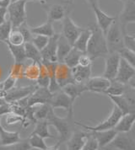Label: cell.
<instances>
[{
    "label": "cell",
    "mask_w": 135,
    "mask_h": 150,
    "mask_svg": "<svg viewBox=\"0 0 135 150\" xmlns=\"http://www.w3.org/2000/svg\"><path fill=\"white\" fill-rule=\"evenodd\" d=\"M91 74L92 66L82 67L80 65H77L76 67L72 68V75L74 82L77 83H85L91 77Z\"/></svg>",
    "instance_id": "obj_23"
},
{
    "label": "cell",
    "mask_w": 135,
    "mask_h": 150,
    "mask_svg": "<svg viewBox=\"0 0 135 150\" xmlns=\"http://www.w3.org/2000/svg\"><path fill=\"white\" fill-rule=\"evenodd\" d=\"M27 0H18L12 2L8 7V14L9 21L11 22L12 28L17 29L26 21V7Z\"/></svg>",
    "instance_id": "obj_4"
},
{
    "label": "cell",
    "mask_w": 135,
    "mask_h": 150,
    "mask_svg": "<svg viewBox=\"0 0 135 150\" xmlns=\"http://www.w3.org/2000/svg\"><path fill=\"white\" fill-rule=\"evenodd\" d=\"M60 1H64V0H60Z\"/></svg>",
    "instance_id": "obj_62"
},
{
    "label": "cell",
    "mask_w": 135,
    "mask_h": 150,
    "mask_svg": "<svg viewBox=\"0 0 135 150\" xmlns=\"http://www.w3.org/2000/svg\"><path fill=\"white\" fill-rule=\"evenodd\" d=\"M15 1H18V0H11V3L12 2H15Z\"/></svg>",
    "instance_id": "obj_60"
},
{
    "label": "cell",
    "mask_w": 135,
    "mask_h": 150,
    "mask_svg": "<svg viewBox=\"0 0 135 150\" xmlns=\"http://www.w3.org/2000/svg\"><path fill=\"white\" fill-rule=\"evenodd\" d=\"M68 5H70L68 2L63 4H45V9L47 14V21L53 23L55 21H63L65 16L68 15Z\"/></svg>",
    "instance_id": "obj_8"
},
{
    "label": "cell",
    "mask_w": 135,
    "mask_h": 150,
    "mask_svg": "<svg viewBox=\"0 0 135 150\" xmlns=\"http://www.w3.org/2000/svg\"><path fill=\"white\" fill-rule=\"evenodd\" d=\"M121 57L118 53H109L105 57V69L102 76L110 81L114 80L119 68Z\"/></svg>",
    "instance_id": "obj_9"
},
{
    "label": "cell",
    "mask_w": 135,
    "mask_h": 150,
    "mask_svg": "<svg viewBox=\"0 0 135 150\" xmlns=\"http://www.w3.org/2000/svg\"><path fill=\"white\" fill-rule=\"evenodd\" d=\"M39 66H40V74L38 76V79L36 81V85L39 88L48 89V86L50 83V77H49L48 71L42 62L39 64Z\"/></svg>",
    "instance_id": "obj_34"
},
{
    "label": "cell",
    "mask_w": 135,
    "mask_h": 150,
    "mask_svg": "<svg viewBox=\"0 0 135 150\" xmlns=\"http://www.w3.org/2000/svg\"><path fill=\"white\" fill-rule=\"evenodd\" d=\"M122 96L125 98V100L127 103L128 114V113L135 114V89H132L128 86V89Z\"/></svg>",
    "instance_id": "obj_37"
},
{
    "label": "cell",
    "mask_w": 135,
    "mask_h": 150,
    "mask_svg": "<svg viewBox=\"0 0 135 150\" xmlns=\"http://www.w3.org/2000/svg\"><path fill=\"white\" fill-rule=\"evenodd\" d=\"M48 127H49V124H48L46 119L38 120L36 123L35 128H34L33 132H31V134L38 135L44 139H46V138H55V137L50 133Z\"/></svg>",
    "instance_id": "obj_28"
},
{
    "label": "cell",
    "mask_w": 135,
    "mask_h": 150,
    "mask_svg": "<svg viewBox=\"0 0 135 150\" xmlns=\"http://www.w3.org/2000/svg\"><path fill=\"white\" fill-rule=\"evenodd\" d=\"M85 28L80 27L74 23L73 20L69 17V15L65 16V18L62 21V33L61 35L65 37L70 45H74L75 41L84 30Z\"/></svg>",
    "instance_id": "obj_6"
},
{
    "label": "cell",
    "mask_w": 135,
    "mask_h": 150,
    "mask_svg": "<svg viewBox=\"0 0 135 150\" xmlns=\"http://www.w3.org/2000/svg\"><path fill=\"white\" fill-rule=\"evenodd\" d=\"M60 146L61 143H59V142H58L56 144H54L53 146L48 147L46 150H59V147H60Z\"/></svg>",
    "instance_id": "obj_53"
},
{
    "label": "cell",
    "mask_w": 135,
    "mask_h": 150,
    "mask_svg": "<svg viewBox=\"0 0 135 150\" xmlns=\"http://www.w3.org/2000/svg\"><path fill=\"white\" fill-rule=\"evenodd\" d=\"M128 89V84H123L120 82H117L116 80H112L109 88L107 89L104 95L106 96H122Z\"/></svg>",
    "instance_id": "obj_31"
},
{
    "label": "cell",
    "mask_w": 135,
    "mask_h": 150,
    "mask_svg": "<svg viewBox=\"0 0 135 150\" xmlns=\"http://www.w3.org/2000/svg\"><path fill=\"white\" fill-rule=\"evenodd\" d=\"M48 41H49V37H47V36L41 35H33L31 42L41 52L47 46Z\"/></svg>",
    "instance_id": "obj_42"
},
{
    "label": "cell",
    "mask_w": 135,
    "mask_h": 150,
    "mask_svg": "<svg viewBox=\"0 0 135 150\" xmlns=\"http://www.w3.org/2000/svg\"><path fill=\"white\" fill-rule=\"evenodd\" d=\"M92 59L88 56L86 53L83 54L80 57L79 60V65H80L82 67H89V66H92Z\"/></svg>",
    "instance_id": "obj_49"
},
{
    "label": "cell",
    "mask_w": 135,
    "mask_h": 150,
    "mask_svg": "<svg viewBox=\"0 0 135 150\" xmlns=\"http://www.w3.org/2000/svg\"><path fill=\"white\" fill-rule=\"evenodd\" d=\"M27 1H39L41 4H47L50 0H27Z\"/></svg>",
    "instance_id": "obj_58"
},
{
    "label": "cell",
    "mask_w": 135,
    "mask_h": 150,
    "mask_svg": "<svg viewBox=\"0 0 135 150\" xmlns=\"http://www.w3.org/2000/svg\"><path fill=\"white\" fill-rule=\"evenodd\" d=\"M6 118H5V122L8 125H13V124H16L18 122H25V119L23 116H20L14 112H10L9 114L5 115Z\"/></svg>",
    "instance_id": "obj_47"
},
{
    "label": "cell",
    "mask_w": 135,
    "mask_h": 150,
    "mask_svg": "<svg viewBox=\"0 0 135 150\" xmlns=\"http://www.w3.org/2000/svg\"><path fill=\"white\" fill-rule=\"evenodd\" d=\"M85 1L91 8L95 6H99V0H85Z\"/></svg>",
    "instance_id": "obj_52"
},
{
    "label": "cell",
    "mask_w": 135,
    "mask_h": 150,
    "mask_svg": "<svg viewBox=\"0 0 135 150\" xmlns=\"http://www.w3.org/2000/svg\"><path fill=\"white\" fill-rule=\"evenodd\" d=\"M5 94H6V92L4 91V83L3 82H0V97L4 98Z\"/></svg>",
    "instance_id": "obj_55"
},
{
    "label": "cell",
    "mask_w": 135,
    "mask_h": 150,
    "mask_svg": "<svg viewBox=\"0 0 135 150\" xmlns=\"http://www.w3.org/2000/svg\"><path fill=\"white\" fill-rule=\"evenodd\" d=\"M51 105L49 104H43L38 105L35 106L34 110V118L36 121L38 120H44L47 116V114L50 110Z\"/></svg>",
    "instance_id": "obj_38"
},
{
    "label": "cell",
    "mask_w": 135,
    "mask_h": 150,
    "mask_svg": "<svg viewBox=\"0 0 135 150\" xmlns=\"http://www.w3.org/2000/svg\"><path fill=\"white\" fill-rule=\"evenodd\" d=\"M88 136H89V132L81 131V130H77V131L74 130L72 136L70 137L69 139L66 142L68 150L82 149L87 140Z\"/></svg>",
    "instance_id": "obj_19"
},
{
    "label": "cell",
    "mask_w": 135,
    "mask_h": 150,
    "mask_svg": "<svg viewBox=\"0 0 135 150\" xmlns=\"http://www.w3.org/2000/svg\"><path fill=\"white\" fill-rule=\"evenodd\" d=\"M13 28L9 20L5 21L3 24L0 25V41L7 42L9 40V36L11 33Z\"/></svg>",
    "instance_id": "obj_39"
},
{
    "label": "cell",
    "mask_w": 135,
    "mask_h": 150,
    "mask_svg": "<svg viewBox=\"0 0 135 150\" xmlns=\"http://www.w3.org/2000/svg\"><path fill=\"white\" fill-rule=\"evenodd\" d=\"M46 120L49 126H53L58 131V133L59 134L58 142H59L61 144L66 143L74 132V127L75 124L74 121V114L68 113L66 117L62 118L56 115L54 108L51 106Z\"/></svg>",
    "instance_id": "obj_1"
},
{
    "label": "cell",
    "mask_w": 135,
    "mask_h": 150,
    "mask_svg": "<svg viewBox=\"0 0 135 150\" xmlns=\"http://www.w3.org/2000/svg\"><path fill=\"white\" fill-rule=\"evenodd\" d=\"M85 84L87 89V91L104 95L107 89L109 88L111 81L107 79L104 78L103 76H95V77H90Z\"/></svg>",
    "instance_id": "obj_12"
},
{
    "label": "cell",
    "mask_w": 135,
    "mask_h": 150,
    "mask_svg": "<svg viewBox=\"0 0 135 150\" xmlns=\"http://www.w3.org/2000/svg\"><path fill=\"white\" fill-rule=\"evenodd\" d=\"M128 85L130 88L135 89V74L134 75L133 78L129 80V82L128 83Z\"/></svg>",
    "instance_id": "obj_54"
},
{
    "label": "cell",
    "mask_w": 135,
    "mask_h": 150,
    "mask_svg": "<svg viewBox=\"0 0 135 150\" xmlns=\"http://www.w3.org/2000/svg\"><path fill=\"white\" fill-rule=\"evenodd\" d=\"M89 28L91 35L88 42L86 54L92 60L99 57L105 58L109 54L105 35L96 24L90 25Z\"/></svg>",
    "instance_id": "obj_2"
},
{
    "label": "cell",
    "mask_w": 135,
    "mask_h": 150,
    "mask_svg": "<svg viewBox=\"0 0 135 150\" xmlns=\"http://www.w3.org/2000/svg\"><path fill=\"white\" fill-rule=\"evenodd\" d=\"M134 36H135V34H134Z\"/></svg>",
    "instance_id": "obj_63"
},
{
    "label": "cell",
    "mask_w": 135,
    "mask_h": 150,
    "mask_svg": "<svg viewBox=\"0 0 135 150\" xmlns=\"http://www.w3.org/2000/svg\"><path fill=\"white\" fill-rule=\"evenodd\" d=\"M39 64L32 62L31 64H29V65H27L26 67H25L24 78H26V79L31 80V81H35L36 82V79H38L39 74H40V66H39Z\"/></svg>",
    "instance_id": "obj_33"
},
{
    "label": "cell",
    "mask_w": 135,
    "mask_h": 150,
    "mask_svg": "<svg viewBox=\"0 0 135 150\" xmlns=\"http://www.w3.org/2000/svg\"><path fill=\"white\" fill-rule=\"evenodd\" d=\"M7 42H9V44L14 45V46H21V45H24L25 40H24L23 35L17 29H13L9 36V40Z\"/></svg>",
    "instance_id": "obj_40"
},
{
    "label": "cell",
    "mask_w": 135,
    "mask_h": 150,
    "mask_svg": "<svg viewBox=\"0 0 135 150\" xmlns=\"http://www.w3.org/2000/svg\"><path fill=\"white\" fill-rule=\"evenodd\" d=\"M109 145L113 149L135 150V140L128 133H117Z\"/></svg>",
    "instance_id": "obj_16"
},
{
    "label": "cell",
    "mask_w": 135,
    "mask_h": 150,
    "mask_svg": "<svg viewBox=\"0 0 135 150\" xmlns=\"http://www.w3.org/2000/svg\"><path fill=\"white\" fill-rule=\"evenodd\" d=\"M52 97L53 94L47 88L37 87L33 93L28 97V107L43 104H49Z\"/></svg>",
    "instance_id": "obj_13"
},
{
    "label": "cell",
    "mask_w": 135,
    "mask_h": 150,
    "mask_svg": "<svg viewBox=\"0 0 135 150\" xmlns=\"http://www.w3.org/2000/svg\"><path fill=\"white\" fill-rule=\"evenodd\" d=\"M55 77L57 83L62 88L68 83H75L72 75V69L68 68L67 65L63 62H58L55 72Z\"/></svg>",
    "instance_id": "obj_15"
},
{
    "label": "cell",
    "mask_w": 135,
    "mask_h": 150,
    "mask_svg": "<svg viewBox=\"0 0 135 150\" xmlns=\"http://www.w3.org/2000/svg\"><path fill=\"white\" fill-rule=\"evenodd\" d=\"M32 149L28 138L25 140H20L17 143L9 144V145H0V150H31Z\"/></svg>",
    "instance_id": "obj_36"
},
{
    "label": "cell",
    "mask_w": 135,
    "mask_h": 150,
    "mask_svg": "<svg viewBox=\"0 0 135 150\" xmlns=\"http://www.w3.org/2000/svg\"><path fill=\"white\" fill-rule=\"evenodd\" d=\"M91 133L98 142L99 148H104L112 143L118 132L115 129H110L106 131H95L91 132Z\"/></svg>",
    "instance_id": "obj_20"
},
{
    "label": "cell",
    "mask_w": 135,
    "mask_h": 150,
    "mask_svg": "<svg viewBox=\"0 0 135 150\" xmlns=\"http://www.w3.org/2000/svg\"><path fill=\"white\" fill-rule=\"evenodd\" d=\"M73 48V46L65 39L63 35L60 34L58 41V51H57V57L58 62H63L64 58L68 54V52Z\"/></svg>",
    "instance_id": "obj_25"
},
{
    "label": "cell",
    "mask_w": 135,
    "mask_h": 150,
    "mask_svg": "<svg viewBox=\"0 0 135 150\" xmlns=\"http://www.w3.org/2000/svg\"><path fill=\"white\" fill-rule=\"evenodd\" d=\"M85 53L80 52L79 50L75 49L73 47L71 49V51L68 52V54L66 56V57L63 60V63H65L68 68L71 69L74 67H76L77 65H79V60L81 56Z\"/></svg>",
    "instance_id": "obj_32"
},
{
    "label": "cell",
    "mask_w": 135,
    "mask_h": 150,
    "mask_svg": "<svg viewBox=\"0 0 135 150\" xmlns=\"http://www.w3.org/2000/svg\"><path fill=\"white\" fill-rule=\"evenodd\" d=\"M7 14H8V8L0 7V25L6 21L5 17H6Z\"/></svg>",
    "instance_id": "obj_50"
},
{
    "label": "cell",
    "mask_w": 135,
    "mask_h": 150,
    "mask_svg": "<svg viewBox=\"0 0 135 150\" xmlns=\"http://www.w3.org/2000/svg\"><path fill=\"white\" fill-rule=\"evenodd\" d=\"M135 74V68H133L128 62H126L123 58L120 59L119 68L117 70V74L114 80L120 82L123 84H128L129 80Z\"/></svg>",
    "instance_id": "obj_17"
},
{
    "label": "cell",
    "mask_w": 135,
    "mask_h": 150,
    "mask_svg": "<svg viewBox=\"0 0 135 150\" xmlns=\"http://www.w3.org/2000/svg\"><path fill=\"white\" fill-rule=\"evenodd\" d=\"M31 33L33 35H45L47 37H52L54 35L56 34L55 30H54L53 23L47 21L46 23L40 25L38 26H35V27H31Z\"/></svg>",
    "instance_id": "obj_30"
},
{
    "label": "cell",
    "mask_w": 135,
    "mask_h": 150,
    "mask_svg": "<svg viewBox=\"0 0 135 150\" xmlns=\"http://www.w3.org/2000/svg\"><path fill=\"white\" fill-rule=\"evenodd\" d=\"M105 36L109 53H118L122 49L125 47L123 42V32L119 25L117 16H116L114 22L110 26Z\"/></svg>",
    "instance_id": "obj_3"
},
{
    "label": "cell",
    "mask_w": 135,
    "mask_h": 150,
    "mask_svg": "<svg viewBox=\"0 0 135 150\" xmlns=\"http://www.w3.org/2000/svg\"><path fill=\"white\" fill-rule=\"evenodd\" d=\"M68 4L71 5V4H73V3H74V0H68Z\"/></svg>",
    "instance_id": "obj_59"
},
{
    "label": "cell",
    "mask_w": 135,
    "mask_h": 150,
    "mask_svg": "<svg viewBox=\"0 0 135 150\" xmlns=\"http://www.w3.org/2000/svg\"><path fill=\"white\" fill-rule=\"evenodd\" d=\"M62 90L69 96L71 99L72 102H75V100L80 97V96L87 91V89L85 87V83H72L65 85L63 88H62Z\"/></svg>",
    "instance_id": "obj_22"
},
{
    "label": "cell",
    "mask_w": 135,
    "mask_h": 150,
    "mask_svg": "<svg viewBox=\"0 0 135 150\" xmlns=\"http://www.w3.org/2000/svg\"><path fill=\"white\" fill-rule=\"evenodd\" d=\"M1 118L2 116H0V145H9L19 142L20 133L18 132H9L5 130L1 124Z\"/></svg>",
    "instance_id": "obj_24"
},
{
    "label": "cell",
    "mask_w": 135,
    "mask_h": 150,
    "mask_svg": "<svg viewBox=\"0 0 135 150\" xmlns=\"http://www.w3.org/2000/svg\"><path fill=\"white\" fill-rule=\"evenodd\" d=\"M37 86L29 85V86H22V87H14L13 89L7 91L4 99L8 103H13L18 101L20 100L27 98L31 96Z\"/></svg>",
    "instance_id": "obj_10"
},
{
    "label": "cell",
    "mask_w": 135,
    "mask_h": 150,
    "mask_svg": "<svg viewBox=\"0 0 135 150\" xmlns=\"http://www.w3.org/2000/svg\"><path fill=\"white\" fill-rule=\"evenodd\" d=\"M49 105L54 109L63 108L66 110L68 113L74 114V103L72 102L69 96L66 95L62 89L55 94H53V97L50 100Z\"/></svg>",
    "instance_id": "obj_11"
},
{
    "label": "cell",
    "mask_w": 135,
    "mask_h": 150,
    "mask_svg": "<svg viewBox=\"0 0 135 150\" xmlns=\"http://www.w3.org/2000/svg\"><path fill=\"white\" fill-rule=\"evenodd\" d=\"M7 47L9 48L10 53L13 57L15 63H24L26 61V52H25V47L24 45L21 46H14L9 44V42L5 43Z\"/></svg>",
    "instance_id": "obj_27"
},
{
    "label": "cell",
    "mask_w": 135,
    "mask_h": 150,
    "mask_svg": "<svg viewBox=\"0 0 135 150\" xmlns=\"http://www.w3.org/2000/svg\"><path fill=\"white\" fill-rule=\"evenodd\" d=\"M6 103L8 102L5 100V99H4V97H0V107H1V106H3L4 105H5Z\"/></svg>",
    "instance_id": "obj_56"
},
{
    "label": "cell",
    "mask_w": 135,
    "mask_h": 150,
    "mask_svg": "<svg viewBox=\"0 0 135 150\" xmlns=\"http://www.w3.org/2000/svg\"><path fill=\"white\" fill-rule=\"evenodd\" d=\"M91 8L93 9L96 18V25L102 30L104 35H106L112 24L114 22L116 17L110 16L107 14H106L104 11L101 10L99 6H95Z\"/></svg>",
    "instance_id": "obj_18"
},
{
    "label": "cell",
    "mask_w": 135,
    "mask_h": 150,
    "mask_svg": "<svg viewBox=\"0 0 135 150\" xmlns=\"http://www.w3.org/2000/svg\"><path fill=\"white\" fill-rule=\"evenodd\" d=\"M123 114L120 110L118 109L116 105H114L113 109L112 110L111 114L109 115L107 118L104 121H102L101 122L97 124L95 127H90L86 126L84 124H81L80 122H74V124L77 126H80L81 127H83L84 129L90 131V132H95V131H106V130L114 129V127L117 126V122H119L120 118L122 117Z\"/></svg>",
    "instance_id": "obj_5"
},
{
    "label": "cell",
    "mask_w": 135,
    "mask_h": 150,
    "mask_svg": "<svg viewBox=\"0 0 135 150\" xmlns=\"http://www.w3.org/2000/svg\"><path fill=\"white\" fill-rule=\"evenodd\" d=\"M59 35L60 34L56 33L53 36L50 37L47 46L41 51L42 61L58 62L57 51H58V41Z\"/></svg>",
    "instance_id": "obj_14"
},
{
    "label": "cell",
    "mask_w": 135,
    "mask_h": 150,
    "mask_svg": "<svg viewBox=\"0 0 135 150\" xmlns=\"http://www.w3.org/2000/svg\"><path fill=\"white\" fill-rule=\"evenodd\" d=\"M10 4H11V0H0V7L1 8H8Z\"/></svg>",
    "instance_id": "obj_51"
},
{
    "label": "cell",
    "mask_w": 135,
    "mask_h": 150,
    "mask_svg": "<svg viewBox=\"0 0 135 150\" xmlns=\"http://www.w3.org/2000/svg\"><path fill=\"white\" fill-rule=\"evenodd\" d=\"M118 54L120 55L122 58H123L126 62H128V63L135 68V53L133 52L132 51L128 50L127 48H123L118 52Z\"/></svg>",
    "instance_id": "obj_43"
},
{
    "label": "cell",
    "mask_w": 135,
    "mask_h": 150,
    "mask_svg": "<svg viewBox=\"0 0 135 150\" xmlns=\"http://www.w3.org/2000/svg\"><path fill=\"white\" fill-rule=\"evenodd\" d=\"M98 150H114L110 145H108L107 147H104V148H99Z\"/></svg>",
    "instance_id": "obj_57"
},
{
    "label": "cell",
    "mask_w": 135,
    "mask_h": 150,
    "mask_svg": "<svg viewBox=\"0 0 135 150\" xmlns=\"http://www.w3.org/2000/svg\"><path fill=\"white\" fill-rule=\"evenodd\" d=\"M24 47H25V52H26V56L27 59H30L33 62H36L38 64L41 63L42 58H41V52L31 42H25Z\"/></svg>",
    "instance_id": "obj_29"
},
{
    "label": "cell",
    "mask_w": 135,
    "mask_h": 150,
    "mask_svg": "<svg viewBox=\"0 0 135 150\" xmlns=\"http://www.w3.org/2000/svg\"><path fill=\"white\" fill-rule=\"evenodd\" d=\"M17 30H18L20 33H21V35H23L24 40H25V42H31V41L33 34L31 33V27L28 25L26 21L24 22L22 25H20V26L17 28Z\"/></svg>",
    "instance_id": "obj_44"
},
{
    "label": "cell",
    "mask_w": 135,
    "mask_h": 150,
    "mask_svg": "<svg viewBox=\"0 0 135 150\" xmlns=\"http://www.w3.org/2000/svg\"><path fill=\"white\" fill-rule=\"evenodd\" d=\"M135 123V114L134 113H128L122 115L120 118L119 122H117L114 129L118 133H128L131 132Z\"/></svg>",
    "instance_id": "obj_21"
},
{
    "label": "cell",
    "mask_w": 135,
    "mask_h": 150,
    "mask_svg": "<svg viewBox=\"0 0 135 150\" xmlns=\"http://www.w3.org/2000/svg\"><path fill=\"white\" fill-rule=\"evenodd\" d=\"M28 142L30 143L31 149H36L40 150H46L48 148L45 139L41 137L36 135V134H30L28 137Z\"/></svg>",
    "instance_id": "obj_35"
},
{
    "label": "cell",
    "mask_w": 135,
    "mask_h": 150,
    "mask_svg": "<svg viewBox=\"0 0 135 150\" xmlns=\"http://www.w3.org/2000/svg\"><path fill=\"white\" fill-rule=\"evenodd\" d=\"M24 70H25L24 63H15L14 62L9 70V75L18 80V79L24 78Z\"/></svg>",
    "instance_id": "obj_41"
},
{
    "label": "cell",
    "mask_w": 135,
    "mask_h": 150,
    "mask_svg": "<svg viewBox=\"0 0 135 150\" xmlns=\"http://www.w3.org/2000/svg\"><path fill=\"white\" fill-rule=\"evenodd\" d=\"M99 149V144L98 142L96 141L95 137L93 136V134L89 132V136L87 137V140L85 143L83 149L81 150H98Z\"/></svg>",
    "instance_id": "obj_45"
},
{
    "label": "cell",
    "mask_w": 135,
    "mask_h": 150,
    "mask_svg": "<svg viewBox=\"0 0 135 150\" xmlns=\"http://www.w3.org/2000/svg\"><path fill=\"white\" fill-rule=\"evenodd\" d=\"M90 35H91V31H90V28H85L84 30L81 32V34L79 35V37L77 38V40L74 42L73 47L79 50L80 52H83V53H86L88 42L90 40Z\"/></svg>",
    "instance_id": "obj_26"
},
{
    "label": "cell",
    "mask_w": 135,
    "mask_h": 150,
    "mask_svg": "<svg viewBox=\"0 0 135 150\" xmlns=\"http://www.w3.org/2000/svg\"><path fill=\"white\" fill-rule=\"evenodd\" d=\"M16 81H17V79H15L14 78L9 75L8 78L3 82L4 91L7 92V91L10 90L11 89H13L14 87V85H15V83H16Z\"/></svg>",
    "instance_id": "obj_48"
},
{
    "label": "cell",
    "mask_w": 135,
    "mask_h": 150,
    "mask_svg": "<svg viewBox=\"0 0 135 150\" xmlns=\"http://www.w3.org/2000/svg\"><path fill=\"white\" fill-rule=\"evenodd\" d=\"M121 13L117 15L119 25L124 33L127 32V25L135 23V0H126Z\"/></svg>",
    "instance_id": "obj_7"
},
{
    "label": "cell",
    "mask_w": 135,
    "mask_h": 150,
    "mask_svg": "<svg viewBox=\"0 0 135 150\" xmlns=\"http://www.w3.org/2000/svg\"><path fill=\"white\" fill-rule=\"evenodd\" d=\"M120 1H121V2H122V3H124V2H125L126 0H120Z\"/></svg>",
    "instance_id": "obj_61"
},
{
    "label": "cell",
    "mask_w": 135,
    "mask_h": 150,
    "mask_svg": "<svg viewBox=\"0 0 135 150\" xmlns=\"http://www.w3.org/2000/svg\"><path fill=\"white\" fill-rule=\"evenodd\" d=\"M124 47L135 53V36L134 35H129L128 32L123 34Z\"/></svg>",
    "instance_id": "obj_46"
}]
</instances>
